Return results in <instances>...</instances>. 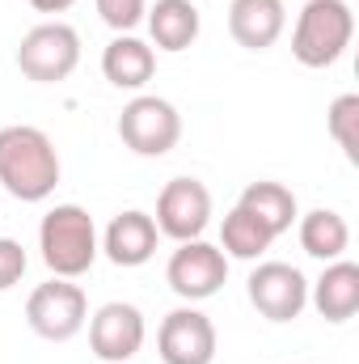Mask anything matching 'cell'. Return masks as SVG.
Here are the masks:
<instances>
[{"instance_id":"cell-21","label":"cell","mask_w":359,"mask_h":364,"mask_svg":"<svg viewBox=\"0 0 359 364\" xmlns=\"http://www.w3.org/2000/svg\"><path fill=\"white\" fill-rule=\"evenodd\" d=\"M93 4H97L101 21H106L114 34H131V30L144 21V13H148V0H93Z\"/></svg>"},{"instance_id":"cell-5","label":"cell","mask_w":359,"mask_h":364,"mask_svg":"<svg viewBox=\"0 0 359 364\" xmlns=\"http://www.w3.org/2000/svg\"><path fill=\"white\" fill-rule=\"evenodd\" d=\"M81 64V34L68 21H43L34 26L21 47H17V68L21 77L38 81V85H55L68 81Z\"/></svg>"},{"instance_id":"cell-17","label":"cell","mask_w":359,"mask_h":364,"mask_svg":"<svg viewBox=\"0 0 359 364\" xmlns=\"http://www.w3.org/2000/svg\"><path fill=\"white\" fill-rule=\"evenodd\" d=\"M296 220H300V246H304L309 259L334 263V259L347 255V246H351V225L343 220V212H334V208H313V212H304V216H296Z\"/></svg>"},{"instance_id":"cell-20","label":"cell","mask_w":359,"mask_h":364,"mask_svg":"<svg viewBox=\"0 0 359 364\" xmlns=\"http://www.w3.org/2000/svg\"><path fill=\"white\" fill-rule=\"evenodd\" d=\"M326 127H330V140L343 149V157L359 161V93H343L330 102Z\"/></svg>"},{"instance_id":"cell-6","label":"cell","mask_w":359,"mask_h":364,"mask_svg":"<svg viewBox=\"0 0 359 364\" xmlns=\"http://www.w3.org/2000/svg\"><path fill=\"white\" fill-rule=\"evenodd\" d=\"M118 140L136 153V157H165L182 140V114L170 97L157 93H140L123 106L118 114Z\"/></svg>"},{"instance_id":"cell-11","label":"cell","mask_w":359,"mask_h":364,"mask_svg":"<svg viewBox=\"0 0 359 364\" xmlns=\"http://www.w3.org/2000/svg\"><path fill=\"white\" fill-rule=\"evenodd\" d=\"M144 314L131 301H106L89 318V348L101 364H127L144 348Z\"/></svg>"},{"instance_id":"cell-22","label":"cell","mask_w":359,"mask_h":364,"mask_svg":"<svg viewBox=\"0 0 359 364\" xmlns=\"http://www.w3.org/2000/svg\"><path fill=\"white\" fill-rule=\"evenodd\" d=\"M26 267H30L26 246L13 242V237H0V292H9V288L26 275Z\"/></svg>"},{"instance_id":"cell-18","label":"cell","mask_w":359,"mask_h":364,"mask_svg":"<svg viewBox=\"0 0 359 364\" xmlns=\"http://www.w3.org/2000/svg\"><path fill=\"white\" fill-rule=\"evenodd\" d=\"M237 208H245L250 216H258V220L267 225L275 237H279V233H287V229L296 225V216H300V208H296V195H292L283 182H270V178L250 182V186L241 191Z\"/></svg>"},{"instance_id":"cell-19","label":"cell","mask_w":359,"mask_h":364,"mask_svg":"<svg viewBox=\"0 0 359 364\" xmlns=\"http://www.w3.org/2000/svg\"><path fill=\"white\" fill-rule=\"evenodd\" d=\"M270 242H275V233H270L258 216H250L245 208H233V212L224 216V225H220V250H224L228 259L254 263V259H263L270 250Z\"/></svg>"},{"instance_id":"cell-15","label":"cell","mask_w":359,"mask_h":364,"mask_svg":"<svg viewBox=\"0 0 359 364\" xmlns=\"http://www.w3.org/2000/svg\"><path fill=\"white\" fill-rule=\"evenodd\" d=\"M101 73L114 90H144L157 73V51L136 34H118L101 51Z\"/></svg>"},{"instance_id":"cell-23","label":"cell","mask_w":359,"mask_h":364,"mask_svg":"<svg viewBox=\"0 0 359 364\" xmlns=\"http://www.w3.org/2000/svg\"><path fill=\"white\" fill-rule=\"evenodd\" d=\"M38 13H64V9H72L77 0H30Z\"/></svg>"},{"instance_id":"cell-10","label":"cell","mask_w":359,"mask_h":364,"mask_svg":"<svg viewBox=\"0 0 359 364\" xmlns=\"http://www.w3.org/2000/svg\"><path fill=\"white\" fill-rule=\"evenodd\" d=\"M157 352L165 364H211L216 360V326L203 309L178 305L161 318Z\"/></svg>"},{"instance_id":"cell-7","label":"cell","mask_w":359,"mask_h":364,"mask_svg":"<svg viewBox=\"0 0 359 364\" xmlns=\"http://www.w3.org/2000/svg\"><path fill=\"white\" fill-rule=\"evenodd\" d=\"M165 279H170V288L178 292L182 301H207V296H216L220 288H224V279H228V255L220 250V246H211V242H203V237H194V242H178V250L170 255V263H165Z\"/></svg>"},{"instance_id":"cell-4","label":"cell","mask_w":359,"mask_h":364,"mask_svg":"<svg viewBox=\"0 0 359 364\" xmlns=\"http://www.w3.org/2000/svg\"><path fill=\"white\" fill-rule=\"evenodd\" d=\"M26 322L38 339L47 343H68L85 331L89 322V301H85V288L72 284V279H60L51 275L47 284H38L26 301Z\"/></svg>"},{"instance_id":"cell-3","label":"cell","mask_w":359,"mask_h":364,"mask_svg":"<svg viewBox=\"0 0 359 364\" xmlns=\"http://www.w3.org/2000/svg\"><path fill=\"white\" fill-rule=\"evenodd\" d=\"M355 38V13L347 0H304L292 30V55L304 68H330Z\"/></svg>"},{"instance_id":"cell-14","label":"cell","mask_w":359,"mask_h":364,"mask_svg":"<svg viewBox=\"0 0 359 364\" xmlns=\"http://www.w3.org/2000/svg\"><path fill=\"white\" fill-rule=\"evenodd\" d=\"M309 301L326 322H351L359 309V267L351 259H334L326 263V272L317 284H309Z\"/></svg>"},{"instance_id":"cell-1","label":"cell","mask_w":359,"mask_h":364,"mask_svg":"<svg viewBox=\"0 0 359 364\" xmlns=\"http://www.w3.org/2000/svg\"><path fill=\"white\" fill-rule=\"evenodd\" d=\"M0 186L21 203H43L60 186V153L43 127H0Z\"/></svg>"},{"instance_id":"cell-16","label":"cell","mask_w":359,"mask_h":364,"mask_svg":"<svg viewBox=\"0 0 359 364\" xmlns=\"http://www.w3.org/2000/svg\"><path fill=\"white\" fill-rule=\"evenodd\" d=\"M144 21H148L153 47H157V51H170V55L186 51V47L199 38V26H203L194 0H157V4L144 13Z\"/></svg>"},{"instance_id":"cell-12","label":"cell","mask_w":359,"mask_h":364,"mask_svg":"<svg viewBox=\"0 0 359 364\" xmlns=\"http://www.w3.org/2000/svg\"><path fill=\"white\" fill-rule=\"evenodd\" d=\"M101 242V255L114 263V267H144L153 255H157V242H161V229L148 212L131 208V212H118L106 233L97 237Z\"/></svg>"},{"instance_id":"cell-9","label":"cell","mask_w":359,"mask_h":364,"mask_svg":"<svg viewBox=\"0 0 359 364\" xmlns=\"http://www.w3.org/2000/svg\"><path fill=\"white\" fill-rule=\"evenodd\" d=\"M245 292H250V305L267 322H292L309 305V279H304L300 267H292V263H258L250 272Z\"/></svg>"},{"instance_id":"cell-13","label":"cell","mask_w":359,"mask_h":364,"mask_svg":"<svg viewBox=\"0 0 359 364\" xmlns=\"http://www.w3.org/2000/svg\"><path fill=\"white\" fill-rule=\"evenodd\" d=\"M283 26H287L283 0H233L228 4V34L245 51H267V47H275L279 34H283Z\"/></svg>"},{"instance_id":"cell-8","label":"cell","mask_w":359,"mask_h":364,"mask_svg":"<svg viewBox=\"0 0 359 364\" xmlns=\"http://www.w3.org/2000/svg\"><path fill=\"white\" fill-rule=\"evenodd\" d=\"M157 229L161 237L174 242H194L211 225V191L199 178H170L157 195Z\"/></svg>"},{"instance_id":"cell-2","label":"cell","mask_w":359,"mask_h":364,"mask_svg":"<svg viewBox=\"0 0 359 364\" xmlns=\"http://www.w3.org/2000/svg\"><path fill=\"white\" fill-rule=\"evenodd\" d=\"M38 250H43V263L51 267V275L81 279L101 255L93 216L81 203H55L38 225Z\"/></svg>"}]
</instances>
